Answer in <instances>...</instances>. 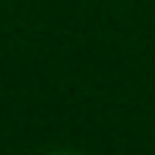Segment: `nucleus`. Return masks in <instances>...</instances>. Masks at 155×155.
<instances>
[{
  "mask_svg": "<svg viewBox=\"0 0 155 155\" xmlns=\"http://www.w3.org/2000/svg\"><path fill=\"white\" fill-rule=\"evenodd\" d=\"M51 155H76V152H67V149H57V152H51Z\"/></svg>",
  "mask_w": 155,
  "mask_h": 155,
  "instance_id": "obj_1",
  "label": "nucleus"
}]
</instances>
